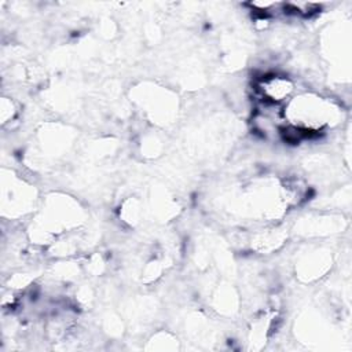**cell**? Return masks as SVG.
<instances>
[{"label":"cell","mask_w":352,"mask_h":352,"mask_svg":"<svg viewBox=\"0 0 352 352\" xmlns=\"http://www.w3.org/2000/svg\"><path fill=\"white\" fill-rule=\"evenodd\" d=\"M283 117L286 124L320 135L324 128L340 122L341 107L330 98L318 94H300L283 106Z\"/></svg>","instance_id":"6da1fadb"},{"label":"cell","mask_w":352,"mask_h":352,"mask_svg":"<svg viewBox=\"0 0 352 352\" xmlns=\"http://www.w3.org/2000/svg\"><path fill=\"white\" fill-rule=\"evenodd\" d=\"M257 102L285 106L296 92V82L280 73H265L256 78L253 84Z\"/></svg>","instance_id":"7a4b0ae2"},{"label":"cell","mask_w":352,"mask_h":352,"mask_svg":"<svg viewBox=\"0 0 352 352\" xmlns=\"http://www.w3.org/2000/svg\"><path fill=\"white\" fill-rule=\"evenodd\" d=\"M1 122L6 125L7 122H12L16 116V107L11 98H3L1 99Z\"/></svg>","instance_id":"3957f363"}]
</instances>
